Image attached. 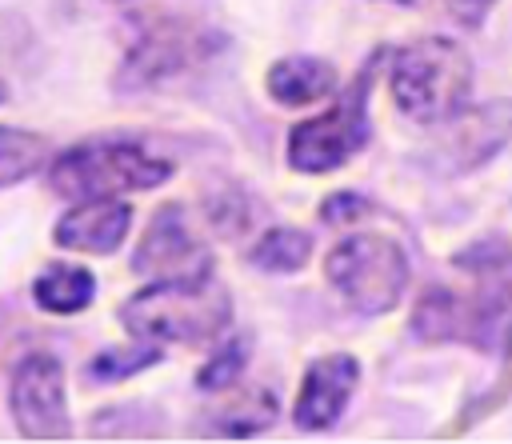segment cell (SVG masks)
Masks as SVG:
<instances>
[{
  "label": "cell",
  "instance_id": "23",
  "mask_svg": "<svg viewBox=\"0 0 512 444\" xmlns=\"http://www.w3.org/2000/svg\"><path fill=\"white\" fill-rule=\"evenodd\" d=\"M112 4H120V0H112Z\"/></svg>",
  "mask_w": 512,
  "mask_h": 444
},
{
  "label": "cell",
  "instance_id": "16",
  "mask_svg": "<svg viewBox=\"0 0 512 444\" xmlns=\"http://www.w3.org/2000/svg\"><path fill=\"white\" fill-rule=\"evenodd\" d=\"M308 256H312V236L300 228H268L248 248V264L264 272H300Z\"/></svg>",
  "mask_w": 512,
  "mask_h": 444
},
{
  "label": "cell",
  "instance_id": "22",
  "mask_svg": "<svg viewBox=\"0 0 512 444\" xmlns=\"http://www.w3.org/2000/svg\"><path fill=\"white\" fill-rule=\"evenodd\" d=\"M4 100H8V88H4V84H0V104H4Z\"/></svg>",
  "mask_w": 512,
  "mask_h": 444
},
{
  "label": "cell",
  "instance_id": "6",
  "mask_svg": "<svg viewBox=\"0 0 512 444\" xmlns=\"http://www.w3.org/2000/svg\"><path fill=\"white\" fill-rule=\"evenodd\" d=\"M372 72H376V60H368L360 68V76L340 92V100L296 124L292 136H288V164L296 172H332L340 168L348 156H356L364 144H368V92H372Z\"/></svg>",
  "mask_w": 512,
  "mask_h": 444
},
{
  "label": "cell",
  "instance_id": "7",
  "mask_svg": "<svg viewBox=\"0 0 512 444\" xmlns=\"http://www.w3.org/2000/svg\"><path fill=\"white\" fill-rule=\"evenodd\" d=\"M12 420L28 440H68L72 416L64 400V368L56 356H24L12 376Z\"/></svg>",
  "mask_w": 512,
  "mask_h": 444
},
{
  "label": "cell",
  "instance_id": "14",
  "mask_svg": "<svg viewBox=\"0 0 512 444\" xmlns=\"http://www.w3.org/2000/svg\"><path fill=\"white\" fill-rule=\"evenodd\" d=\"M276 420V396L268 388H244V392H228L208 416H204V432L212 436H256Z\"/></svg>",
  "mask_w": 512,
  "mask_h": 444
},
{
  "label": "cell",
  "instance_id": "19",
  "mask_svg": "<svg viewBox=\"0 0 512 444\" xmlns=\"http://www.w3.org/2000/svg\"><path fill=\"white\" fill-rule=\"evenodd\" d=\"M244 360H248V340H228V344L196 372V384H200L204 392H224V388H232V384L240 380Z\"/></svg>",
  "mask_w": 512,
  "mask_h": 444
},
{
  "label": "cell",
  "instance_id": "4",
  "mask_svg": "<svg viewBox=\"0 0 512 444\" xmlns=\"http://www.w3.org/2000/svg\"><path fill=\"white\" fill-rule=\"evenodd\" d=\"M172 176V164L152 156L136 140H84L56 156L48 168V184L56 196L92 200V196H120L144 192Z\"/></svg>",
  "mask_w": 512,
  "mask_h": 444
},
{
  "label": "cell",
  "instance_id": "13",
  "mask_svg": "<svg viewBox=\"0 0 512 444\" xmlns=\"http://www.w3.org/2000/svg\"><path fill=\"white\" fill-rule=\"evenodd\" d=\"M336 92V68L320 56H284L268 68V96L284 108L316 104Z\"/></svg>",
  "mask_w": 512,
  "mask_h": 444
},
{
  "label": "cell",
  "instance_id": "11",
  "mask_svg": "<svg viewBox=\"0 0 512 444\" xmlns=\"http://www.w3.org/2000/svg\"><path fill=\"white\" fill-rule=\"evenodd\" d=\"M360 380V364L356 356L348 352H336V356H320L304 368V380H300V396H296V424L308 428V432H324L332 428L348 400H352V388Z\"/></svg>",
  "mask_w": 512,
  "mask_h": 444
},
{
  "label": "cell",
  "instance_id": "17",
  "mask_svg": "<svg viewBox=\"0 0 512 444\" xmlns=\"http://www.w3.org/2000/svg\"><path fill=\"white\" fill-rule=\"evenodd\" d=\"M48 164V140L24 128H4L0 124V188L28 180Z\"/></svg>",
  "mask_w": 512,
  "mask_h": 444
},
{
  "label": "cell",
  "instance_id": "15",
  "mask_svg": "<svg viewBox=\"0 0 512 444\" xmlns=\"http://www.w3.org/2000/svg\"><path fill=\"white\" fill-rule=\"evenodd\" d=\"M32 296L44 312H56V316H72L80 308L92 304L96 296V276L88 268H76V264H48L36 280H32Z\"/></svg>",
  "mask_w": 512,
  "mask_h": 444
},
{
  "label": "cell",
  "instance_id": "1",
  "mask_svg": "<svg viewBox=\"0 0 512 444\" xmlns=\"http://www.w3.org/2000/svg\"><path fill=\"white\" fill-rule=\"evenodd\" d=\"M456 264L472 276V288H428L412 308V332L428 344L456 340L496 348L512 320V244L504 236H484L456 252Z\"/></svg>",
  "mask_w": 512,
  "mask_h": 444
},
{
  "label": "cell",
  "instance_id": "9",
  "mask_svg": "<svg viewBox=\"0 0 512 444\" xmlns=\"http://www.w3.org/2000/svg\"><path fill=\"white\" fill-rule=\"evenodd\" d=\"M216 52V44L208 40V32L192 28V24H156L148 28L124 56L120 64V88H152L160 80H172L188 68H196L200 60H208Z\"/></svg>",
  "mask_w": 512,
  "mask_h": 444
},
{
  "label": "cell",
  "instance_id": "24",
  "mask_svg": "<svg viewBox=\"0 0 512 444\" xmlns=\"http://www.w3.org/2000/svg\"><path fill=\"white\" fill-rule=\"evenodd\" d=\"M400 4H408V0H400Z\"/></svg>",
  "mask_w": 512,
  "mask_h": 444
},
{
  "label": "cell",
  "instance_id": "20",
  "mask_svg": "<svg viewBox=\"0 0 512 444\" xmlns=\"http://www.w3.org/2000/svg\"><path fill=\"white\" fill-rule=\"evenodd\" d=\"M368 200L364 196H356V192H336V196H328L324 204H320V220L324 224H348V220H360V216H368Z\"/></svg>",
  "mask_w": 512,
  "mask_h": 444
},
{
  "label": "cell",
  "instance_id": "10",
  "mask_svg": "<svg viewBox=\"0 0 512 444\" xmlns=\"http://www.w3.org/2000/svg\"><path fill=\"white\" fill-rule=\"evenodd\" d=\"M132 268L136 272H152L160 280H172V276H204L212 272V252L192 236L188 220H184V208L180 204H164L152 220H148V232L132 256Z\"/></svg>",
  "mask_w": 512,
  "mask_h": 444
},
{
  "label": "cell",
  "instance_id": "21",
  "mask_svg": "<svg viewBox=\"0 0 512 444\" xmlns=\"http://www.w3.org/2000/svg\"><path fill=\"white\" fill-rule=\"evenodd\" d=\"M444 4H448V12H452L456 24H464V28H480V24L488 20V12H492L496 0H444Z\"/></svg>",
  "mask_w": 512,
  "mask_h": 444
},
{
  "label": "cell",
  "instance_id": "5",
  "mask_svg": "<svg viewBox=\"0 0 512 444\" xmlns=\"http://www.w3.org/2000/svg\"><path fill=\"white\" fill-rule=\"evenodd\" d=\"M408 252L384 232L344 236L328 252V280L360 316H384L408 288Z\"/></svg>",
  "mask_w": 512,
  "mask_h": 444
},
{
  "label": "cell",
  "instance_id": "8",
  "mask_svg": "<svg viewBox=\"0 0 512 444\" xmlns=\"http://www.w3.org/2000/svg\"><path fill=\"white\" fill-rule=\"evenodd\" d=\"M440 124H444V132H440L436 148L428 152L432 164L444 176L472 172V168L488 164L512 140V100H492V104H480L468 112L460 108Z\"/></svg>",
  "mask_w": 512,
  "mask_h": 444
},
{
  "label": "cell",
  "instance_id": "18",
  "mask_svg": "<svg viewBox=\"0 0 512 444\" xmlns=\"http://www.w3.org/2000/svg\"><path fill=\"white\" fill-rule=\"evenodd\" d=\"M160 360V348L152 344H128V348H108V352H96L84 368V376L92 384H116V380H128L144 368H152Z\"/></svg>",
  "mask_w": 512,
  "mask_h": 444
},
{
  "label": "cell",
  "instance_id": "2",
  "mask_svg": "<svg viewBox=\"0 0 512 444\" xmlns=\"http://www.w3.org/2000/svg\"><path fill=\"white\" fill-rule=\"evenodd\" d=\"M228 320H232V296L224 284H216L212 272L156 280L152 288L128 296L120 308V324L132 336L176 340V344L212 340L228 328Z\"/></svg>",
  "mask_w": 512,
  "mask_h": 444
},
{
  "label": "cell",
  "instance_id": "3",
  "mask_svg": "<svg viewBox=\"0 0 512 444\" xmlns=\"http://www.w3.org/2000/svg\"><path fill=\"white\" fill-rule=\"evenodd\" d=\"M392 96L408 120L440 124L472 96V56L448 36L404 44L392 60Z\"/></svg>",
  "mask_w": 512,
  "mask_h": 444
},
{
  "label": "cell",
  "instance_id": "12",
  "mask_svg": "<svg viewBox=\"0 0 512 444\" xmlns=\"http://www.w3.org/2000/svg\"><path fill=\"white\" fill-rule=\"evenodd\" d=\"M128 224H132V208L128 204H120L116 196H92V200H80L76 208H68L56 220L52 240L60 248H68V252L108 256L128 236Z\"/></svg>",
  "mask_w": 512,
  "mask_h": 444
}]
</instances>
